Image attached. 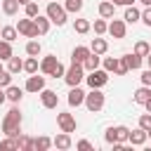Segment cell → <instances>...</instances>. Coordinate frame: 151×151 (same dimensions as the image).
<instances>
[{"mask_svg": "<svg viewBox=\"0 0 151 151\" xmlns=\"http://www.w3.org/2000/svg\"><path fill=\"white\" fill-rule=\"evenodd\" d=\"M104 101H106V97H104V92L101 90H90V92H85V106H87V111H92V113H97V111H101L104 109Z\"/></svg>", "mask_w": 151, "mask_h": 151, "instance_id": "3957f363", "label": "cell"}, {"mask_svg": "<svg viewBox=\"0 0 151 151\" xmlns=\"http://www.w3.org/2000/svg\"><path fill=\"white\" fill-rule=\"evenodd\" d=\"M7 71H9L12 76H17L19 71H24V61H21L19 57H14V54H12V57L7 59Z\"/></svg>", "mask_w": 151, "mask_h": 151, "instance_id": "cb8c5ba5", "label": "cell"}, {"mask_svg": "<svg viewBox=\"0 0 151 151\" xmlns=\"http://www.w3.org/2000/svg\"><path fill=\"white\" fill-rule=\"evenodd\" d=\"M17 31H19V35H26V38H38V28H35V24H33V19H31V17L19 19Z\"/></svg>", "mask_w": 151, "mask_h": 151, "instance_id": "8992f818", "label": "cell"}, {"mask_svg": "<svg viewBox=\"0 0 151 151\" xmlns=\"http://www.w3.org/2000/svg\"><path fill=\"white\" fill-rule=\"evenodd\" d=\"M99 64H101V57H99V54H94V52H90V54H87V59L83 61V68H85V73H90V71L99 68Z\"/></svg>", "mask_w": 151, "mask_h": 151, "instance_id": "ac0fdd59", "label": "cell"}, {"mask_svg": "<svg viewBox=\"0 0 151 151\" xmlns=\"http://www.w3.org/2000/svg\"><path fill=\"white\" fill-rule=\"evenodd\" d=\"M76 149H80V151H90L92 144H90L87 139H80V142H76Z\"/></svg>", "mask_w": 151, "mask_h": 151, "instance_id": "7dc6e473", "label": "cell"}, {"mask_svg": "<svg viewBox=\"0 0 151 151\" xmlns=\"http://www.w3.org/2000/svg\"><path fill=\"white\" fill-rule=\"evenodd\" d=\"M146 134H149V137H151V127H149V130H146Z\"/></svg>", "mask_w": 151, "mask_h": 151, "instance_id": "9f6ffc18", "label": "cell"}, {"mask_svg": "<svg viewBox=\"0 0 151 151\" xmlns=\"http://www.w3.org/2000/svg\"><path fill=\"white\" fill-rule=\"evenodd\" d=\"M90 28H92V24H90L87 19H76V21H73V31L80 33V35H85Z\"/></svg>", "mask_w": 151, "mask_h": 151, "instance_id": "f1b7e54d", "label": "cell"}, {"mask_svg": "<svg viewBox=\"0 0 151 151\" xmlns=\"http://www.w3.org/2000/svg\"><path fill=\"white\" fill-rule=\"evenodd\" d=\"M116 64H118V57H104V59H101V66H104V71H109V73L116 71Z\"/></svg>", "mask_w": 151, "mask_h": 151, "instance_id": "e575fe53", "label": "cell"}, {"mask_svg": "<svg viewBox=\"0 0 151 151\" xmlns=\"http://www.w3.org/2000/svg\"><path fill=\"white\" fill-rule=\"evenodd\" d=\"M149 52H151V47H149V42H146V40H137V42H134V54L146 57Z\"/></svg>", "mask_w": 151, "mask_h": 151, "instance_id": "d6a6232c", "label": "cell"}, {"mask_svg": "<svg viewBox=\"0 0 151 151\" xmlns=\"http://www.w3.org/2000/svg\"><path fill=\"white\" fill-rule=\"evenodd\" d=\"M7 85H12V73L7 68H0V87H7Z\"/></svg>", "mask_w": 151, "mask_h": 151, "instance_id": "60d3db41", "label": "cell"}, {"mask_svg": "<svg viewBox=\"0 0 151 151\" xmlns=\"http://www.w3.org/2000/svg\"><path fill=\"white\" fill-rule=\"evenodd\" d=\"M2 12L7 17H14L19 12V0H2Z\"/></svg>", "mask_w": 151, "mask_h": 151, "instance_id": "83f0119b", "label": "cell"}, {"mask_svg": "<svg viewBox=\"0 0 151 151\" xmlns=\"http://www.w3.org/2000/svg\"><path fill=\"white\" fill-rule=\"evenodd\" d=\"M139 14H142V12H139L134 5H127V7H125L123 19H125V24H137V21H139Z\"/></svg>", "mask_w": 151, "mask_h": 151, "instance_id": "44dd1931", "label": "cell"}, {"mask_svg": "<svg viewBox=\"0 0 151 151\" xmlns=\"http://www.w3.org/2000/svg\"><path fill=\"white\" fill-rule=\"evenodd\" d=\"M12 54H14V52H12V42H7V40L0 38V61H7Z\"/></svg>", "mask_w": 151, "mask_h": 151, "instance_id": "f546056e", "label": "cell"}, {"mask_svg": "<svg viewBox=\"0 0 151 151\" xmlns=\"http://www.w3.org/2000/svg\"><path fill=\"white\" fill-rule=\"evenodd\" d=\"M2 101H7V97H5V87H0V104Z\"/></svg>", "mask_w": 151, "mask_h": 151, "instance_id": "681fc988", "label": "cell"}, {"mask_svg": "<svg viewBox=\"0 0 151 151\" xmlns=\"http://www.w3.org/2000/svg\"><path fill=\"white\" fill-rule=\"evenodd\" d=\"M52 146H57V149H61V151L71 149V146H73V142H71V134H68V132H59V134L52 139Z\"/></svg>", "mask_w": 151, "mask_h": 151, "instance_id": "5bb4252c", "label": "cell"}, {"mask_svg": "<svg viewBox=\"0 0 151 151\" xmlns=\"http://www.w3.org/2000/svg\"><path fill=\"white\" fill-rule=\"evenodd\" d=\"M142 106H144V109H146V111H149V113H151V97H149V99H146V101H144V104H142Z\"/></svg>", "mask_w": 151, "mask_h": 151, "instance_id": "c3c4849f", "label": "cell"}, {"mask_svg": "<svg viewBox=\"0 0 151 151\" xmlns=\"http://www.w3.org/2000/svg\"><path fill=\"white\" fill-rule=\"evenodd\" d=\"M40 50H42V47H40V42H38L35 38H31V40L26 42V54H28V57H38Z\"/></svg>", "mask_w": 151, "mask_h": 151, "instance_id": "4dcf8cb0", "label": "cell"}, {"mask_svg": "<svg viewBox=\"0 0 151 151\" xmlns=\"http://www.w3.org/2000/svg\"><path fill=\"white\" fill-rule=\"evenodd\" d=\"M26 2H31V0H19V5H26Z\"/></svg>", "mask_w": 151, "mask_h": 151, "instance_id": "db71d44e", "label": "cell"}, {"mask_svg": "<svg viewBox=\"0 0 151 151\" xmlns=\"http://www.w3.org/2000/svg\"><path fill=\"white\" fill-rule=\"evenodd\" d=\"M59 64V59L54 57V54H47V57H42V61H40V73H45V76H52V71H54V66Z\"/></svg>", "mask_w": 151, "mask_h": 151, "instance_id": "4fadbf2b", "label": "cell"}, {"mask_svg": "<svg viewBox=\"0 0 151 151\" xmlns=\"http://www.w3.org/2000/svg\"><path fill=\"white\" fill-rule=\"evenodd\" d=\"M106 33H111L113 38H125V33H127V24H125V19H111Z\"/></svg>", "mask_w": 151, "mask_h": 151, "instance_id": "9c48e42d", "label": "cell"}, {"mask_svg": "<svg viewBox=\"0 0 151 151\" xmlns=\"http://www.w3.org/2000/svg\"><path fill=\"white\" fill-rule=\"evenodd\" d=\"M17 35H19L17 26H2V28H0V38H2V40H7V42H14V40H17Z\"/></svg>", "mask_w": 151, "mask_h": 151, "instance_id": "7402d4cb", "label": "cell"}, {"mask_svg": "<svg viewBox=\"0 0 151 151\" xmlns=\"http://www.w3.org/2000/svg\"><path fill=\"white\" fill-rule=\"evenodd\" d=\"M139 78H142V85H149V87H151V68L142 71V76H139Z\"/></svg>", "mask_w": 151, "mask_h": 151, "instance_id": "bcb514c9", "label": "cell"}, {"mask_svg": "<svg viewBox=\"0 0 151 151\" xmlns=\"http://www.w3.org/2000/svg\"><path fill=\"white\" fill-rule=\"evenodd\" d=\"M14 139H17V151H33V139L31 137H26V134L19 132Z\"/></svg>", "mask_w": 151, "mask_h": 151, "instance_id": "ffe728a7", "label": "cell"}, {"mask_svg": "<svg viewBox=\"0 0 151 151\" xmlns=\"http://www.w3.org/2000/svg\"><path fill=\"white\" fill-rule=\"evenodd\" d=\"M33 24H35V28H38V35H45L47 31H50V19H47V14L42 17V14H38V17H33Z\"/></svg>", "mask_w": 151, "mask_h": 151, "instance_id": "e0dca14e", "label": "cell"}, {"mask_svg": "<svg viewBox=\"0 0 151 151\" xmlns=\"http://www.w3.org/2000/svg\"><path fill=\"white\" fill-rule=\"evenodd\" d=\"M42 87H45V76H38V73H31L28 80H26V85H24V90L33 92V94H38Z\"/></svg>", "mask_w": 151, "mask_h": 151, "instance_id": "30bf717a", "label": "cell"}, {"mask_svg": "<svg viewBox=\"0 0 151 151\" xmlns=\"http://www.w3.org/2000/svg\"><path fill=\"white\" fill-rule=\"evenodd\" d=\"M130 71V66H127V61H125V57H118V64H116V76H125Z\"/></svg>", "mask_w": 151, "mask_h": 151, "instance_id": "8d00e7d4", "label": "cell"}, {"mask_svg": "<svg viewBox=\"0 0 151 151\" xmlns=\"http://www.w3.org/2000/svg\"><path fill=\"white\" fill-rule=\"evenodd\" d=\"M139 127H142V130H149V127H151V113H149V111L139 116Z\"/></svg>", "mask_w": 151, "mask_h": 151, "instance_id": "b9f144b4", "label": "cell"}, {"mask_svg": "<svg viewBox=\"0 0 151 151\" xmlns=\"http://www.w3.org/2000/svg\"><path fill=\"white\" fill-rule=\"evenodd\" d=\"M104 139H106L109 144H113V142H116V127H109V130L104 132Z\"/></svg>", "mask_w": 151, "mask_h": 151, "instance_id": "f6af8a7d", "label": "cell"}, {"mask_svg": "<svg viewBox=\"0 0 151 151\" xmlns=\"http://www.w3.org/2000/svg\"><path fill=\"white\" fill-rule=\"evenodd\" d=\"M64 9L66 12H80L83 9V0H66L64 2Z\"/></svg>", "mask_w": 151, "mask_h": 151, "instance_id": "74e56055", "label": "cell"}, {"mask_svg": "<svg viewBox=\"0 0 151 151\" xmlns=\"http://www.w3.org/2000/svg\"><path fill=\"white\" fill-rule=\"evenodd\" d=\"M146 66H149V68H151V52H149V54H146Z\"/></svg>", "mask_w": 151, "mask_h": 151, "instance_id": "816d5d0a", "label": "cell"}, {"mask_svg": "<svg viewBox=\"0 0 151 151\" xmlns=\"http://www.w3.org/2000/svg\"><path fill=\"white\" fill-rule=\"evenodd\" d=\"M127 132H130V130H127L125 125H116V142H123V144H125V142H127Z\"/></svg>", "mask_w": 151, "mask_h": 151, "instance_id": "f35d334b", "label": "cell"}, {"mask_svg": "<svg viewBox=\"0 0 151 151\" xmlns=\"http://www.w3.org/2000/svg\"><path fill=\"white\" fill-rule=\"evenodd\" d=\"M149 97H151V87L149 85H142L139 90H134V97L132 99H134V104H144Z\"/></svg>", "mask_w": 151, "mask_h": 151, "instance_id": "d4e9b609", "label": "cell"}, {"mask_svg": "<svg viewBox=\"0 0 151 151\" xmlns=\"http://www.w3.org/2000/svg\"><path fill=\"white\" fill-rule=\"evenodd\" d=\"M85 83H87V87L90 90H101L106 83H109V71H104V68H94V71H90L87 76H85Z\"/></svg>", "mask_w": 151, "mask_h": 151, "instance_id": "5b68a950", "label": "cell"}, {"mask_svg": "<svg viewBox=\"0 0 151 151\" xmlns=\"http://www.w3.org/2000/svg\"><path fill=\"white\" fill-rule=\"evenodd\" d=\"M90 50H92L94 54H99V57H101V54H106V50H109V42H106L104 38H94V40H92V45H90Z\"/></svg>", "mask_w": 151, "mask_h": 151, "instance_id": "603a6c76", "label": "cell"}, {"mask_svg": "<svg viewBox=\"0 0 151 151\" xmlns=\"http://www.w3.org/2000/svg\"><path fill=\"white\" fill-rule=\"evenodd\" d=\"M125 57V61H127V66H130V71H137V68H142V61H144V57H139V54H123Z\"/></svg>", "mask_w": 151, "mask_h": 151, "instance_id": "484cf974", "label": "cell"}, {"mask_svg": "<svg viewBox=\"0 0 151 151\" xmlns=\"http://www.w3.org/2000/svg\"><path fill=\"white\" fill-rule=\"evenodd\" d=\"M111 2H113V5H120V2H123V0H111Z\"/></svg>", "mask_w": 151, "mask_h": 151, "instance_id": "11a10c76", "label": "cell"}, {"mask_svg": "<svg viewBox=\"0 0 151 151\" xmlns=\"http://www.w3.org/2000/svg\"><path fill=\"white\" fill-rule=\"evenodd\" d=\"M139 2H142L144 7H149V5H151V0H139Z\"/></svg>", "mask_w": 151, "mask_h": 151, "instance_id": "f5cc1de1", "label": "cell"}, {"mask_svg": "<svg viewBox=\"0 0 151 151\" xmlns=\"http://www.w3.org/2000/svg\"><path fill=\"white\" fill-rule=\"evenodd\" d=\"M2 132H5V137H17L21 132V111L17 106H12L5 113V118H2Z\"/></svg>", "mask_w": 151, "mask_h": 151, "instance_id": "6da1fadb", "label": "cell"}, {"mask_svg": "<svg viewBox=\"0 0 151 151\" xmlns=\"http://www.w3.org/2000/svg\"><path fill=\"white\" fill-rule=\"evenodd\" d=\"M0 68H2V64H0Z\"/></svg>", "mask_w": 151, "mask_h": 151, "instance_id": "6f0895ef", "label": "cell"}, {"mask_svg": "<svg viewBox=\"0 0 151 151\" xmlns=\"http://www.w3.org/2000/svg\"><path fill=\"white\" fill-rule=\"evenodd\" d=\"M5 97H7V101L19 104V101H21V97H24V90H21V87H17V85H7V87H5Z\"/></svg>", "mask_w": 151, "mask_h": 151, "instance_id": "9a60e30c", "label": "cell"}, {"mask_svg": "<svg viewBox=\"0 0 151 151\" xmlns=\"http://www.w3.org/2000/svg\"><path fill=\"white\" fill-rule=\"evenodd\" d=\"M92 26H94V33H97V35H104V33H106V28H109V21L101 17V19H94V24H92Z\"/></svg>", "mask_w": 151, "mask_h": 151, "instance_id": "836d02e7", "label": "cell"}, {"mask_svg": "<svg viewBox=\"0 0 151 151\" xmlns=\"http://www.w3.org/2000/svg\"><path fill=\"white\" fill-rule=\"evenodd\" d=\"M146 139H149V134H146V130H142V127H137V130H130V132H127V142H130L132 146H142Z\"/></svg>", "mask_w": 151, "mask_h": 151, "instance_id": "7c38bea8", "label": "cell"}, {"mask_svg": "<svg viewBox=\"0 0 151 151\" xmlns=\"http://www.w3.org/2000/svg\"><path fill=\"white\" fill-rule=\"evenodd\" d=\"M38 68H40V64H38V57H28L26 61H24V71L31 76V73H38Z\"/></svg>", "mask_w": 151, "mask_h": 151, "instance_id": "1f68e13d", "label": "cell"}, {"mask_svg": "<svg viewBox=\"0 0 151 151\" xmlns=\"http://www.w3.org/2000/svg\"><path fill=\"white\" fill-rule=\"evenodd\" d=\"M50 146H52V139H50V137H45V134L33 139V151H47Z\"/></svg>", "mask_w": 151, "mask_h": 151, "instance_id": "4316f807", "label": "cell"}, {"mask_svg": "<svg viewBox=\"0 0 151 151\" xmlns=\"http://www.w3.org/2000/svg\"><path fill=\"white\" fill-rule=\"evenodd\" d=\"M0 151H17V139L14 137H5L0 142Z\"/></svg>", "mask_w": 151, "mask_h": 151, "instance_id": "d590c367", "label": "cell"}, {"mask_svg": "<svg viewBox=\"0 0 151 151\" xmlns=\"http://www.w3.org/2000/svg\"><path fill=\"white\" fill-rule=\"evenodd\" d=\"M64 73H66V68L61 66V61L54 66V71H52V78H64Z\"/></svg>", "mask_w": 151, "mask_h": 151, "instance_id": "ee69618b", "label": "cell"}, {"mask_svg": "<svg viewBox=\"0 0 151 151\" xmlns=\"http://www.w3.org/2000/svg\"><path fill=\"white\" fill-rule=\"evenodd\" d=\"M38 94H40V104H42L45 109H57V106H59V94H57L54 90H47V87H42Z\"/></svg>", "mask_w": 151, "mask_h": 151, "instance_id": "52a82bcc", "label": "cell"}, {"mask_svg": "<svg viewBox=\"0 0 151 151\" xmlns=\"http://www.w3.org/2000/svg\"><path fill=\"white\" fill-rule=\"evenodd\" d=\"M85 101V92L76 85V87H71V92H68V106H80Z\"/></svg>", "mask_w": 151, "mask_h": 151, "instance_id": "2e32d148", "label": "cell"}, {"mask_svg": "<svg viewBox=\"0 0 151 151\" xmlns=\"http://www.w3.org/2000/svg\"><path fill=\"white\" fill-rule=\"evenodd\" d=\"M120 5H125V7H127V5H134V0H123Z\"/></svg>", "mask_w": 151, "mask_h": 151, "instance_id": "f907efd6", "label": "cell"}, {"mask_svg": "<svg viewBox=\"0 0 151 151\" xmlns=\"http://www.w3.org/2000/svg\"><path fill=\"white\" fill-rule=\"evenodd\" d=\"M45 14H47V19H50L52 24H57V26H64V24H66V19H68V12L64 9V5H57L54 0H50V2H47Z\"/></svg>", "mask_w": 151, "mask_h": 151, "instance_id": "7a4b0ae2", "label": "cell"}, {"mask_svg": "<svg viewBox=\"0 0 151 151\" xmlns=\"http://www.w3.org/2000/svg\"><path fill=\"white\" fill-rule=\"evenodd\" d=\"M64 80H66L68 87L80 85V83L85 80V68H83V64H71V66L66 68V73H64Z\"/></svg>", "mask_w": 151, "mask_h": 151, "instance_id": "277c9868", "label": "cell"}, {"mask_svg": "<svg viewBox=\"0 0 151 151\" xmlns=\"http://www.w3.org/2000/svg\"><path fill=\"white\" fill-rule=\"evenodd\" d=\"M24 9H26V17H31V19L40 14V9H38V5H35L33 0H31V2H26V5H24Z\"/></svg>", "mask_w": 151, "mask_h": 151, "instance_id": "ab89813d", "label": "cell"}, {"mask_svg": "<svg viewBox=\"0 0 151 151\" xmlns=\"http://www.w3.org/2000/svg\"><path fill=\"white\" fill-rule=\"evenodd\" d=\"M113 14H116V5H113L111 0L99 2V17H104V19H113Z\"/></svg>", "mask_w": 151, "mask_h": 151, "instance_id": "d6986e66", "label": "cell"}, {"mask_svg": "<svg viewBox=\"0 0 151 151\" xmlns=\"http://www.w3.org/2000/svg\"><path fill=\"white\" fill-rule=\"evenodd\" d=\"M90 52H92V50H90L87 45H76L73 52H71V64H83V61L87 59Z\"/></svg>", "mask_w": 151, "mask_h": 151, "instance_id": "8fae6325", "label": "cell"}, {"mask_svg": "<svg viewBox=\"0 0 151 151\" xmlns=\"http://www.w3.org/2000/svg\"><path fill=\"white\" fill-rule=\"evenodd\" d=\"M139 21H144V24H146V26L151 28V5H149V7H146V9L142 12V14H139Z\"/></svg>", "mask_w": 151, "mask_h": 151, "instance_id": "7bdbcfd3", "label": "cell"}, {"mask_svg": "<svg viewBox=\"0 0 151 151\" xmlns=\"http://www.w3.org/2000/svg\"><path fill=\"white\" fill-rule=\"evenodd\" d=\"M57 125H59L61 132H68L71 134V132H76V125L78 123H76V118L71 113H57Z\"/></svg>", "mask_w": 151, "mask_h": 151, "instance_id": "ba28073f", "label": "cell"}]
</instances>
